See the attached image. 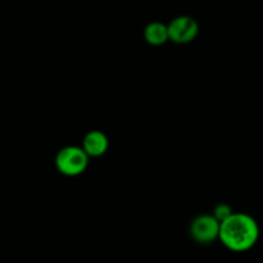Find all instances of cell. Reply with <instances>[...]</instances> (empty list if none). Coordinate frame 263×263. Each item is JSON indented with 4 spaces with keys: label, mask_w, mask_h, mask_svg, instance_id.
<instances>
[{
    "label": "cell",
    "mask_w": 263,
    "mask_h": 263,
    "mask_svg": "<svg viewBox=\"0 0 263 263\" xmlns=\"http://www.w3.org/2000/svg\"><path fill=\"white\" fill-rule=\"evenodd\" d=\"M109 148V140L107 135L99 130L90 131L85 135L84 141H82V151L85 152L87 157H102L103 154L107 153Z\"/></svg>",
    "instance_id": "obj_5"
},
{
    "label": "cell",
    "mask_w": 263,
    "mask_h": 263,
    "mask_svg": "<svg viewBox=\"0 0 263 263\" xmlns=\"http://www.w3.org/2000/svg\"><path fill=\"white\" fill-rule=\"evenodd\" d=\"M259 230L256 220L246 213H233L220 223L218 239L233 252L251 249L258 239Z\"/></svg>",
    "instance_id": "obj_1"
},
{
    "label": "cell",
    "mask_w": 263,
    "mask_h": 263,
    "mask_svg": "<svg viewBox=\"0 0 263 263\" xmlns=\"http://www.w3.org/2000/svg\"><path fill=\"white\" fill-rule=\"evenodd\" d=\"M144 37L146 43L153 46H161L168 41V32H167V25L161 22L149 23L144 31Z\"/></svg>",
    "instance_id": "obj_6"
},
{
    "label": "cell",
    "mask_w": 263,
    "mask_h": 263,
    "mask_svg": "<svg viewBox=\"0 0 263 263\" xmlns=\"http://www.w3.org/2000/svg\"><path fill=\"white\" fill-rule=\"evenodd\" d=\"M233 213L234 212H233V210H231L230 205L222 203V204H218L217 207L215 208V211H213V217L217 220L218 223H221V222H223L226 218L230 217Z\"/></svg>",
    "instance_id": "obj_7"
},
{
    "label": "cell",
    "mask_w": 263,
    "mask_h": 263,
    "mask_svg": "<svg viewBox=\"0 0 263 263\" xmlns=\"http://www.w3.org/2000/svg\"><path fill=\"white\" fill-rule=\"evenodd\" d=\"M55 166L66 176H77L86 171L89 157L79 146H66L57 154Z\"/></svg>",
    "instance_id": "obj_2"
},
{
    "label": "cell",
    "mask_w": 263,
    "mask_h": 263,
    "mask_svg": "<svg viewBox=\"0 0 263 263\" xmlns=\"http://www.w3.org/2000/svg\"><path fill=\"white\" fill-rule=\"evenodd\" d=\"M190 231H192V236L194 240H197L198 243L207 244L218 238L220 223L211 215L198 216L193 221Z\"/></svg>",
    "instance_id": "obj_4"
},
{
    "label": "cell",
    "mask_w": 263,
    "mask_h": 263,
    "mask_svg": "<svg viewBox=\"0 0 263 263\" xmlns=\"http://www.w3.org/2000/svg\"><path fill=\"white\" fill-rule=\"evenodd\" d=\"M167 32H168V40L176 44H187L197 37L199 32V25L193 17L180 15L174 18L170 25H167Z\"/></svg>",
    "instance_id": "obj_3"
}]
</instances>
